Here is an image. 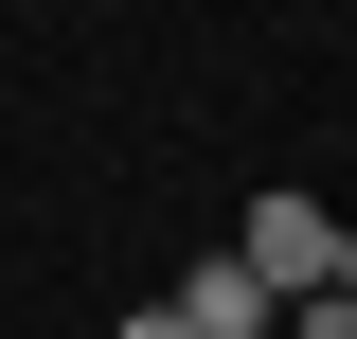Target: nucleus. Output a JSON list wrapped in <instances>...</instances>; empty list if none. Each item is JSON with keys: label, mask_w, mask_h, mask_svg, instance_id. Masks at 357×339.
Wrapping results in <instances>:
<instances>
[{"label": "nucleus", "mask_w": 357, "mask_h": 339, "mask_svg": "<svg viewBox=\"0 0 357 339\" xmlns=\"http://www.w3.org/2000/svg\"><path fill=\"white\" fill-rule=\"evenodd\" d=\"M232 268H250L268 303H321V286H340V214H321V197H250V232H232Z\"/></svg>", "instance_id": "f257e3e1"}, {"label": "nucleus", "mask_w": 357, "mask_h": 339, "mask_svg": "<svg viewBox=\"0 0 357 339\" xmlns=\"http://www.w3.org/2000/svg\"><path fill=\"white\" fill-rule=\"evenodd\" d=\"M178 322H197V339H268V322H286V303H268V286H250V268H232V250H215V268H197V286H178Z\"/></svg>", "instance_id": "f03ea898"}, {"label": "nucleus", "mask_w": 357, "mask_h": 339, "mask_svg": "<svg viewBox=\"0 0 357 339\" xmlns=\"http://www.w3.org/2000/svg\"><path fill=\"white\" fill-rule=\"evenodd\" d=\"M286 339H357V303H340V286H321V303H286Z\"/></svg>", "instance_id": "7ed1b4c3"}, {"label": "nucleus", "mask_w": 357, "mask_h": 339, "mask_svg": "<svg viewBox=\"0 0 357 339\" xmlns=\"http://www.w3.org/2000/svg\"><path fill=\"white\" fill-rule=\"evenodd\" d=\"M107 339H197V322H178V303H126V322H107Z\"/></svg>", "instance_id": "20e7f679"}, {"label": "nucleus", "mask_w": 357, "mask_h": 339, "mask_svg": "<svg viewBox=\"0 0 357 339\" xmlns=\"http://www.w3.org/2000/svg\"><path fill=\"white\" fill-rule=\"evenodd\" d=\"M340 303H357V214H340Z\"/></svg>", "instance_id": "39448f33"}]
</instances>
